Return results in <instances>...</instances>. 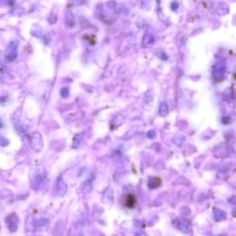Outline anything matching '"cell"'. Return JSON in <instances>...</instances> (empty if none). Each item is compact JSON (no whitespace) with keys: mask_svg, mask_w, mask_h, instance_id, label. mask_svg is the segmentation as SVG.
<instances>
[{"mask_svg":"<svg viewBox=\"0 0 236 236\" xmlns=\"http://www.w3.org/2000/svg\"><path fill=\"white\" fill-rule=\"evenodd\" d=\"M124 202H125V206H127L128 208H132L136 203V198L134 194H128L125 196Z\"/></svg>","mask_w":236,"mask_h":236,"instance_id":"1","label":"cell"}]
</instances>
